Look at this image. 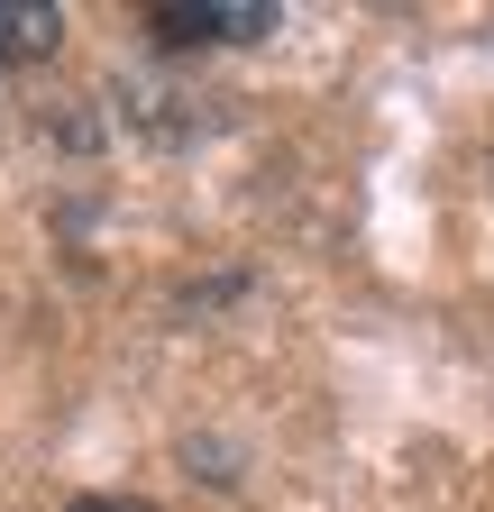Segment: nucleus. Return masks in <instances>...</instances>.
<instances>
[{
  "label": "nucleus",
  "instance_id": "obj_1",
  "mask_svg": "<svg viewBox=\"0 0 494 512\" xmlns=\"http://www.w3.org/2000/svg\"><path fill=\"white\" fill-rule=\"evenodd\" d=\"M156 28H165L174 46H193V37H257V28H275V10H266V0H211V10H193V0H165Z\"/></svg>",
  "mask_w": 494,
  "mask_h": 512
},
{
  "label": "nucleus",
  "instance_id": "obj_2",
  "mask_svg": "<svg viewBox=\"0 0 494 512\" xmlns=\"http://www.w3.org/2000/svg\"><path fill=\"white\" fill-rule=\"evenodd\" d=\"M55 28H65V10H46V0H0V64L10 55H46Z\"/></svg>",
  "mask_w": 494,
  "mask_h": 512
},
{
  "label": "nucleus",
  "instance_id": "obj_3",
  "mask_svg": "<svg viewBox=\"0 0 494 512\" xmlns=\"http://www.w3.org/2000/svg\"><path fill=\"white\" fill-rule=\"evenodd\" d=\"M65 512H147V503H119V494H83V503H65Z\"/></svg>",
  "mask_w": 494,
  "mask_h": 512
}]
</instances>
